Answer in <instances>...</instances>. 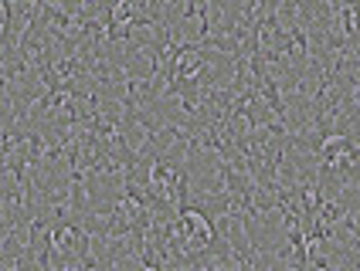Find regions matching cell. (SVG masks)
<instances>
[{
    "mask_svg": "<svg viewBox=\"0 0 360 271\" xmlns=\"http://www.w3.org/2000/svg\"><path fill=\"white\" fill-rule=\"evenodd\" d=\"M357 268H360V258H357Z\"/></svg>",
    "mask_w": 360,
    "mask_h": 271,
    "instance_id": "6da1fadb",
    "label": "cell"
}]
</instances>
